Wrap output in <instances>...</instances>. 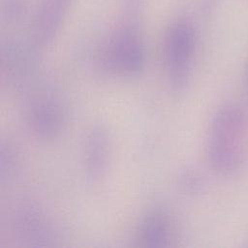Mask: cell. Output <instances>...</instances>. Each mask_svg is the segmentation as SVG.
Here are the masks:
<instances>
[{
	"label": "cell",
	"mask_w": 248,
	"mask_h": 248,
	"mask_svg": "<svg viewBox=\"0 0 248 248\" xmlns=\"http://www.w3.org/2000/svg\"><path fill=\"white\" fill-rule=\"evenodd\" d=\"M245 132L243 114L235 106H223L213 115L207 137V157L216 172L231 174L242 164Z\"/></svg>",
	"instance_id": "1"
},
{
	"label": "cell",
	"mask_w": 248,
	"mask_h": 248,
	"mask_svg": "<svg viewBox=\"0 0 248 248\" xmlns=\"http://www.w3.org/2000/svg\"><path fill=\"white\" fill-rule=\"evenodd\" d=\"M197 46L192 23L177 18L167 29L164 40V58L168 83L173 93H183L190 84Z\"/></svg>",
	"instance_id": "2"
},
{
	"label": "cell",
	"mask_w": 248,
	"mask_h": 248,
	"mask_svg": "<svg viewBox=\"0 0 248 248\" xmlns=\"http://www.w3.org/2000/svg\"><path fill=\"white\" fill-rule=\"evenodd\" d=\"M106 66L126 78L139 76L145 65V47L138 20L137 8L132 3L122 22L108 44Z\"/></svg>",
	"instance_id": "3"
},
{
	"label": "cell",
	"mask_w": 248,
	"mask_h": 248,
	"mask_svg": "<svg viewBox=\"0 0 248 248\" xmlns=\"http://www.w3.org/2000/svg\"><path fill=\"white\" fill-rule=\"evenodd\" d=\"M110 155V133L103 124L92 126L86 136L83 147V170L89 184H97L105 177Z\"/></svg>",
	"instance_id": "4"
},
{
	"label": "cell",
	"mask_w": 248,
	"mask_h": 248,
	"mask_svg": "<svg viewBox=\"0 0 248 248\" xmlns=\"http://www.w3.org/2000/svg\"><path fill=\"white\" fill-rule=\"evenodd\" d=\"M73 0H39L32 21L34 42L47 46L59 33Z\"/></svg>",
	"instance_id": "5"
},
{
	"label": "cell",
	"mask_w": 248,
	"mask_h": 248,
	"mask_svg": "<svg viewBox=\"0 0 248 248\" xmlns=\"http://www.w3.org/2000/svg\"><path fill=\"white\" fill-rule=\"evenodd\" d=\"M29 124L34 133L43 139L56 137L64 124V111L61 104L50 93H41L28 108Z\"/></svg>",
	"instance_id": "6"
},
{
	"label": "cell",
	"mask_w": 248,
	"mask_h": 248,
	"mask_svg": "<svg viewBox=\"0 0 248 248\" xmlns=\"http://www.w3.org/2000/svg\"><path fill=\"white\" fill-rule=\"evenodd\" d=\"M14 226L16 232L29 244L43 245L52 239L51 230L46 216L37 206L23 204L15 211Z\"/></svg>",
	"instance_id": "7"
},
{
	"label": "cell",
	"mask_w": 248,
	"mask_h": 248,
	"mask_svg": "<svg viewBox=\"0 0 248 248\" xmlns=\"http://www.w3.org/2000/svg\"><path fill=\"white\" fill-rule=\"evenodd\" d=\"M170 221L166 210L161 207L149 209L139 225V236L145 246H165L170 234Z\"/></svg>",
	"instance_id": "8"
},
{
	"label": "cell",
	"mask_w": 248,
	"mask_h": 248,
	"mask_svg": "<svg viewBox=\"0 0 248 248\" xmlns=\"http://www.w3.org/2000/svg\"><path fill=\"white\" fill-rule=\"evenodd\" d=\"M27 0H0V20L2 23L20 22L27 14Z\"/></svg>",
	"instance_id": "9"
},
{
	"label": "cell",
	"mask_w": 248,
	"mask_h": 248,
	"mask_svg": "<svg viewBox=\"0 0 248 248\" xmlns=\"http://www.w3.org/2000/svg\"><path fill=\"white\" fill-rule=\"evenodd\" d=\"M199 185V180L193 172L186 171L180 176V186L187 192H194Z\"/></svg>",
	"instance_id": "10"
}]
</instances>
